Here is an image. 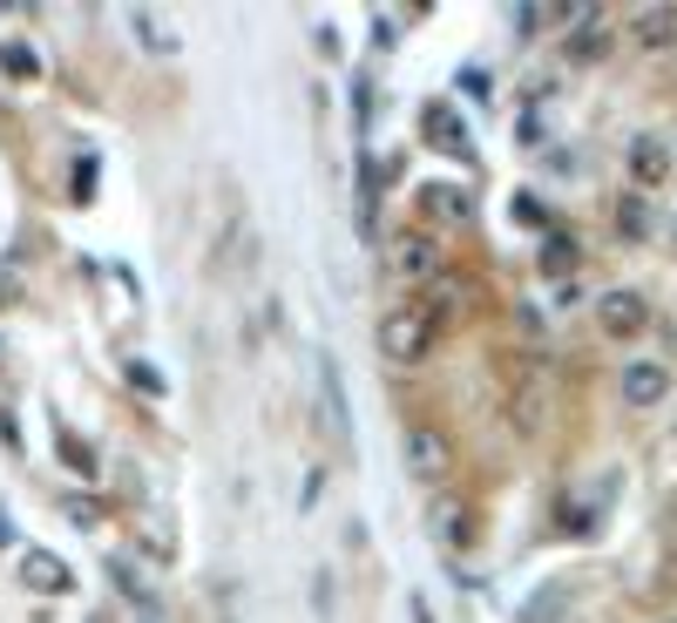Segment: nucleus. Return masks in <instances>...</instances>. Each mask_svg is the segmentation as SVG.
Masks as SVG:
<instances>
[{
	"label": "nucleus",
	"mask_w": 677,
	"mask_h": 623,
	"mask_svg": "<svg viewBox=\"0 0 677 623\" xmlns=\"http://www.w3.org/2000/svg\"><path fill=\"white\" fill-rule=\"evenodd\" d=\"M386 272H393L400 285H428V279H441V237H428V231H406V237H393V251H386Z\"/></svg>",
	"instance_id": "obj_2"
},
{
	"label": "nucleus",
	"mask_w": 677,
	"mask_h": 623,
	"mask_svg": "<svg viewBox=\"0 0 677 623\" xmlns=\"http://www.w3.org/2000/svg\"><path fill=\"white\" fill-rule=\"evenodd\" d=\"M21 583L41 590V596H68V590H75V570H68L55 549H28V556H21Z\"/></svg>",
	"instance_id": "obj_5"
},
{
	"label": "nucleus",
	"mask_w": 677,
	"mask_h": 623,
	"mask_svg": "<svg viewBox=\"0 0 677 623\" xmlns=\"http://www.w3.org/2000/svg\"><path fill=\"white\" fill-rule=\"evenodd\" d=\"M434 339H441V312H434V305H393V312L380 319V352H386L393 367L428 360Z\"/></svg>",
	"instance_id": "obj_1"
},
{
	"label": "nucleus",
	"mask_w": 677,
	"mask_h": 623,
	"mask_svg": "<svg viewBox=\"0 0 677 623\" xmlns=\"http://www.w3.org/2000/svg\"><path fill=\"white\" fill-rule=\"evenodd\" d=\"M597 325H604L610 339H637V332L650 325L644 292H604V299H597Z\"/></svg>",
	"instance_id": "obj_4"
},
{
	"label": "nucleus",
	"mask_w": 677,
	"mask_h": 623,
	"mask_svg": "<svg viewBox=\"0 0 677 623\" xmlns=\"http://www.w3.org/2000/svg\"><path fill=\"white\" fill-rule=\"evenodd\" d=\"M0 68H8V75H21V81H28V75L41 68V61H35V48H28V41H8V48H0Z\"/></svg>",
	"instance_id": "obj_16"
},
{
	"label": "nucleus",
	"mask_w": 677,
	"mask_h": 623,
	"mask_svg": "<svg viewBox=\"0 0 677 623\" xmlns=\"http://www.w3.org/2000/svg\"><path fill=\"white\" fill-rule=\"evenodd\" d=\"M617 231H624V237H644V231H650V211H644V197H624V204H617Z\"/></svg>",
	"instance_id": "obj_15"
},
{
	"label": "nucleus",
	"mask_w": 677,
	"mask_h": 623,
	"mask_svg": "<svg viewBox=\"0 0 677 623\" xmlns=\"http://www.w3.org/2000/svg\"><path fill=\"white\" fill-rule=\"evenodd\" d=\"M420 129H428V143H434V149H454V156H468V129H461V116H454L448 103H428Z\"/></svg>",
	"instance_id": "obj_7"
},
{
	"label": "nucleus",
	"mask_w": 677,
	"mask_h": 623,
	"mask_svg": "<svg viewBox=\"0 0 677 623\" xmlns=\"http://www.w3.org/2000/svg\"><path fill=\"white\" fill-rule=\"evenodd\" d=\"M136 35H143V41H149V48H177V41H169V35H163V28H156V21H149V14H136Z\"/></svg>",
	"instance_id": "obj_17"
},
{
	"label": "nucleus",
	"mask_w": 677,
	"mask_h": 623,
	"mask_svg": "<svg viewBox=\"0 0 677 623\" xmlns=\"http://www.w3.org/2000/svg\"><path fill=\"white\" fill-rule=\"evenodd\" d=\"M68 515H75V522H81V528H96V522H102V515H96V502H89V495H81V502H68Z\"/></svg>",
	"instance_id": "obj_19"
},
{
	"label": "nucleus",
	"mask_w": 677,
	"mask_h": 623,
	"mask_svg": "<svg viewBox=\"0 0 677 623\" xmlns=\"http://www.w3.org/2000/svg\"><path fill=\"white\" fill-rule=\"evenodd\" d=\"M129 387H143V393H163V380H156L149 367H129Z\"/></svg>",
	"instance_id": "obj_20"
},
{
	"label": "nucleus",
	"mask_w": 677,
	"mask_h": 623,
	"mask_svg": "<svg viewBox=\"0 0 677 623\" xmlns=\"http://www.w3.org/2000/svg\"><path fill=\"white\" fill-rule=\"evenodd\" d=\"M576 257H582V251H576V237H562V231H549V237H542V251H536L542 279H569V272H576Z\"/></svg>",
	"instance_id": "obj_10"
},
{
	"label": "nucleus",
	"mask_w": 677,
	"mask_h": 623,
	"mask_svg": "<svg viewBox=\"0 0 677 623\" xmlns=\"http://www.w3.org/2000/svg\"><path fill=\"white\" fill-rule=\"evenodd\" d=\"M664 393H670V373L657 360H630L624 367V407H657Z\"/></svg>",
	"instance_id": "obj_6"
},
{
	"label": "nucleus",
	"mask_w": 677,
	"mask_h": 623,
	"mask_svg": "<svg viewBox=\"0 0 677 623\" xmlns=\"http://www.w3.org/2000/svg\"><path fill=\"white\" fill-rule=\"evenodd\" d=\"M630 169H637V184H644V191L664 184V176H670V149H664V136H637V143H630Z\"/></svg>",
	"instance_id": "obj_9"
},
{
	"label": "nucleus",
	"mask_w": 677,
	"mask_h": 623,
	"mask_svg": "<svg viewBox=\"0 0 677 623\" xmlns=\"http://www.w3.org/2000/svg\"><path fill=\"white\" fill-rule=\"evenodd\" d=\"M448 461H454V448H448L441 427H406V468H413L420 481H441Z\"/></svg>",
	"instance_id": "obj_3"
},
{
	"label": "nucleus",
	"mask_w": 677,
	"mask_h": 623,
	"mask_svg": "<svg viewBox=\"0 0 677 623\" xmlns=\"http://www.w3.org/2000/svg\"><path fill=\"white\" fill-rule=\"evenodd\" d=\"M434 515H441V522H434V528H441V536H448V543H454V549H461V543H468V536H474V528H468V508H461V502H448V508H434Z\"/></svg>",
	"instance_id": "obj_13"
},
{
	"label": "nucleus",
	"mask_w": 677,
	"mask_h": 623,
	"mask_svg": "<svg viewBox=\"0 0 677 623\" xmlns=\"http://www.w3.org/2000/svg\"><path fill=\"white\" fill-rule=\"evenodd\" d=\"M0 543H14V522L8 515H0Z\"/></svg>",
	"instance_id": "obj_21"
},
{
	"label": "nucleus",
	"mask_w": 677,
	"mask_h": 623,
	"mask_svg": "<svg viewBox=\"0 0 677 623\" xmlns=\"http://www.w3.org/2000/svg\"><path fill=\"white\" fill-rule=\"evenodd\" d=\"M420 204H428V217H441V224H468L474 217V197L461 184H428V191H420Z\"/></svg>",
	"instance_id": "obj_8"
},
{
	"label": "nucleus",
	"mask_w": 677,
	"mask_h": 623,
	"mask_svg": "<svg viewBox=\"0 0 677 623\" xmlns=\"http://www.w3.org/2000/svg\"><path fill=\"white\" fill-rule=\"evenodd\" d=\"M55 448L68 455L75 475H96V455H89V440H81V434H55Z\"/></svg>",
	"instance_id": "obj_14"
},
{
	"label": "nucleus",
	"mask_w": 677,
	"mask_h": 623,
	"mask_svg": "<svg viewBox=\"0 0 677 623\" xmlns=\"http://www.w3.org/2000/svg\"><path fill=\"white\" fill-rule=\"evenodd\" d=\"M14 299H21V279H14V272H8V264H0V312H8V305H14Z\"/></svg>",
	"instance_id": "obj_18"
},
{
	"label": "nucleus",
	"mask_w": 677,
	"mask_h": 623,
	"mask_svg": "<svg viewBox=\"0 0 677 623\" xmlns=\"http://www.w3.org/2000/svg\"><path fill=\"white\" fill-rule=\"evenodd\" d=\"M630 35H637L644 48H664V41H677V8H644Z\"/></svg>",
	"instance_id": "obj_11"
},
{
	"label": "nucleus",
	"mask_w": 677,
	"mask_h": 623,
	"mask_svg": "<svg viewBox=\"0 0 677 623\" xmlns=\"http://www.w3.org/2000/svg\"><path fill=\"white\" fill-rule=\"evenodd\" d=\"M604 48H610V28H597V8H582V35L569 41V55H576V61H597Z\"/></svg>",
	"instance_id": "obj_12"
}]
</instances>
